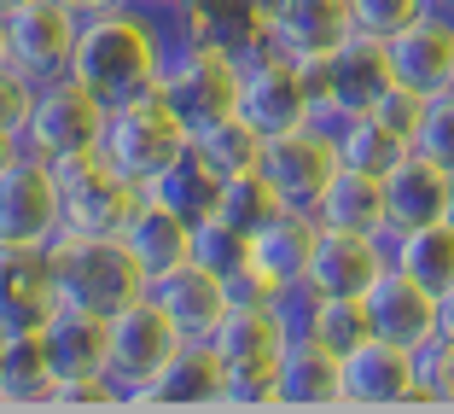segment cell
<instances>
[{"label": "cell", "instance_id": "7dc6e473", "mask_svg": "<svg viewBox=\"0 0 454 414\" xmlns=\"http://www.w3.org/2000/svg\"><path fill=\"white\" fill-rule=\"evenodd\" d=\"M251 6H256V12H262V18H268V12H274V6H280V0H251Z\"/></svg>", "mask_w": 454, "mask_h": 414}, {"label": "cell", "instance_id": "8d00e7d4", "mask_svg": "<svg viewBox=\"0 0 454 414\" xmlns=\"http://www.w3.org/2000/svg\"><path fill=\"white\" fill-rule=\"evenodd\" d=\"M414 147L426 158L449 163L454 170V88H437L426 94V111H419V129H414Z\"/></svg>", "mask_w": 454, "mask_h": 414}, {"label": "cell", "instance_id": "277c9868", "mask_svg": "<svg viewBox=\"0 0 454 414\" xmlns=\"http://www.w3.org/2000/svg\"><path fill=\"white\" fill-rule=\"evenodd\" d=\"M187 147H192V129L175 117V106L158 88H152V94H134V100H117V106L106 111L99 158H106L122 181H134L140 193H146Z\"/></svg>", "mask_w": 454, "mask_h": 414}, {"label": "cell", "instance_id": "2e32d148", "mask_svg": "<svg viewBox=\"0 0 454 414\" xmlns=\"http://www.w3.org/2000/svg\"><path fill=\"white\" fill-rule=\"evenodd\" d=\"M390 53V76L414 94H437V88H454V12L431 6L419 12L408 29L385 36Z\"/></svg>", "mask_w": 454, "mask_h": 414}, {"label": "cell", "instance_id": "30bf717a", "mask_svg": "<svg viewBox=\"0 0 454 414\" xmlns=\"http://www.w3.org/2000/svg\"><path fill=\"white\" fill-rule=\"evenodd\" d=\"M181 345H187V338H181V327L163 315V304L152 292H140L129 309L111 315V379H117V386L129 391V402H134Z\"/></svg>", "mask_w": 454, "mask_h": 414}, {"label": "cell", "instance_id": "f35d334b", "mask_svg": "<svg viewBox=\"0 0 454 414\" xmlns=\"http://www.w3.org/2000/svg\"><path fill=\"white\" fill-rule=\"evenodd\" d=\"M222 409H280V362L274 368H227Z\"/></svg>", "mask_w": 454, "mask_h": 414}, {"label": "cell", "instance_id": "3957f363", "mask_svg": "<svg viewBox=\"0 0 454 414\" xmlns=\"http://www.w3.org/2000/svg\"><path fill=\"white\" fill-rule=\"evenodd\" d=\"M239 82H245L239 47H227L215 36H175L169 59H163L158 94L175 106V117L199 134V129H210V123L239 111Z\"/></svg>", "mask_w": 454, "mask_h": 414}, {"label": "cell", "instance_id": "d6986e66", "mask_svg": "<svg viewBox=\"0 0 454 414\" xmlns=\"http://www.w3.org/2000/svg\"><path fill=\"white\" fill-rule=\"evenodd\" d=\"M367 321H373V333L390 338V345L426 350L437 338V292L419 286L414 275H402V268H385L367 286Z\"/></svg>", "mask_w": 454, "mask_h": 414}, {"label": "cell", "instance_id": "9a60e30c", "mask_svg": "<svg viewBox=\"0 0 454 414\" xmlns=\"http://www.w3.org/2000/svg\"><path fill=\"white\" fill-rule=\"evenodd\" d=\"M344 409H419L414 350L390 338H361L344 356Z\"/></svg>", "mask_w": 454, "mask_h": 414}, {"label": "cell", "instance_id": "cb8c5ba5", "mask_svg": "<svg viewBox=\"0 0 454 414\" xmlns=\"http://www.w3.org/2000/svg\"><path fill=\"white\" fill-rule=\"evenodd\" d=\"M152 298L163 304V315L181 327V338H192V345H204V338L215 333V321L227 315V281L222 275H210L204 263H181L169 268L163 281H152Z\"/></svg>", "mask_w": 454, "mask_h": 414}, {"label": "cell", "instance_id": "ac0fdd59", "mask_svg": "<svg viewBox=\"0 0 454 414\" xmlns=\"http://www.w3.org/2000/svg\"><path fill=\"white\" fill-rule=\"evenodd\" d=\"M59 309V286H53V263L47 245H12L0 240V333H29Z\"/></svg>", "mask_w": 454, "mask_h": 414}, {"label": "cell", "instance_id": "1f68e13d", "mask_svg": "<svg viewBox=\"0 0 454 414\" xmlns=\"http://www.w3.org/2000/svg\"><path fill=\"white\" fill-rule=\"evenodd\" d=\"M326 123H333V140H338V163H356V170L385 175L390 163L408 152L373 111H349V117H326Z\"/></svg>", "mask_w": 454, "mask_h": 414}, {"label": "cell", "instance_id": "f1b7e54d", "mask_svg": "<svg viewBox=\"0 0 454 414\" xmlns=\"http://www.w3.org/2000/svg\"><path fill=\"white\" fill-rule=\"evenodd\" d=\"M385 245H390V268L414 275L437 298L454 286V222L449 216L442 222H419V227H396V234H385Z\"/></svg>", "mask_w": 454, "mask_h": 414}, {"label": "cell", "instance_id": "f6af8a7d", "mask_svg": "<svg viewBox=\"0 0 454 414\" xmlns=\"http://www.w3.org/2000/svg\"><path fill=\"white\" fill-rule=\"evenodd\" d=\"M82 18H94V12H111V6H129V0H70Z\"/></svg>", "mask_w": 454, "mask_h": 414}, {"label": "cell", "instance_id": "9c48e42d", "mask_svg": "<svg viewBox=\"0 0 454 414\" xmlns=\"http://www.w3.org/2000/svg\"><path fill=\"white\" fill-rule=\"evenodd\" d=\"M256 170L268 175V187L280 193V204L292 211H315L338 170V140H333V123H303V129H286V134H268L262 163Z\"/></svg>", "mask_w": 454, "mask_h": 414}, {"label": "cell", "instance_id": "e575fe53", "mask_svg": "<svg viewBox=\"0 0 454 414\" xmlns=\"http://www.w3.org/2000/svg\"><path fill=\"white\" fill-rule=\"evenodd\" d=\"M192 263H204L210 275H239L245 263H251V234L233 222H222V216H204V222H192Z\"/></svg>", "mask_w": 454, "mask_h": 414}, {"label": "cell", "instance_id": "60d3db41", "mask_svg": "<svg viewBox=\"0 0 454 414\" xmlns=\"http://www.w3.org/2000/svg\"><path fill=\"white\" fill-rule=\"evenodd\" d=\"M367 111H373V117L385 123L390 134H396L402 147H414V129H419V111H426V94H414V88H402V82H390V88H385V94H379Z\"/></svg>", "mask_w": 454, "mask_h": 414}, {"label": "cell", "instance_id": "83f0119b", "mask_svg": "<svg viewBox=\"0 0 454 414\" xmlns=\"http://www.w3.org/2000/svg\"><path fill=\"white\" fill-rule=\"evenodd\" d=\"M59 368L41 345V327L6 338V362H0V409H53Z\"/></svg>", "mask_w": 454, "mask_h": 414}, {"label": "cell", "instance_id": "e0dca14e", "mask_svg": "<svg viewBox=\"0 0 454 414\" xmlns=\"http://www.w3.org/2000/svg\"><path fill=\"white\" fill-rule=\"evenodd\" d=\"M349 36H356L349 0H280L268 12V47H280L297 65H321Z\"/></svg>", "mask_w": 454, "mask_h": 414}, {"label": "cell", "instance_id": "7bdbcfd3", "mask_svg": "<svg viewBox=\"0 0 454 414\" xmlns=\"http://www.w3.org/2000/svg\"><path fill=\"white\" fill-rule=\"evenodd\" d=\"M24 152H29V147H24V134H18V129H0V170H12Z\"/></svg>", "mask_w": 454, "mask_h": 414}, {"label": "cell", "instance_id": "836d02e7", "mask_svg": "<svg viewBox=\"0 0 454 414\" xmlns=\"http://www.w3.org/2000/svg\"><path fill=\"white\" fill-rule=\"evenodd\" d=\"M280 211H286V204H280V193L268 187V175L262 170H245V175H222V199H215L210 216H222V222L256 234V227L274 222Z\"/></svg>", "mask_w": 454, "mask_h": 414}, {"label": "cell", "instance_id": "5b68a950", "mask_svg": "<svg viewBox=\"0 0 454 414\" xmlns=\"http://www.w3.org/2000/svg\"><path fill=\"white\" fill-rule=\"evenodd\" d=\"M106 100L94 88H82L76 76H47L35 82V100H29L24 117V147L47 163L82 158V152H99V134H106Z\"/></svg>", "mask_w": 454, "mask_h": 414}, {"label": "cell", "instance_id": "484cf974", "mask_svg": "<svg viewBox=\"0 0 454 414\" xmlns=\"http://www.w3.org/2000/svg\"><path fill=\"white\" fill-rule=\"evenodd\" d=\"M280 409H344V356L297 333L280 356Z\"/></svg>", "mask_w": 454, "mask_h": 414}, {"label": "cell", "instance_id": "f907efd6", "mask_svg": "<svg viewBox=\"0 0 454 414\" xmlns=\"http://www.w3.org/2000/svg\"><path fill=\"white\" fill-rule=\"evenodd\" d=\"M0 362H6V333H0Z\"/></svg>", "mask_w": 454, "mask_h": 414}, {"label": "cell", "instance_id": "8992f818", "mask_svg": "<svg viewBox=\"0 0 454 414\" xmlns=\"http://www.w3.org/2000/svg\"><path fill=\"white\" fill-rule=\"evenodd\" d=\"M76 36H82V12L70 0H18L12 12H0V59L24 70L29 82L65 76Z\"/></svg>", "mask_w": 454, "mask_h": 414}, {"label": "cell", "instance_id": "bcb514c9", "mask_svg": "<svg viewBox=\"0 0 454 414\" xmlns=\"http://www.w3.org/2000/svg\"><path fill=\"white\" fill-rule=\"evenodd\" d=\"M140 6H152V12H163V18H175V12H181V6H187V0H140Z\"/></svg>", "mask_w": 454, "mask_h": 414}, {"label": "cell", "instance_id": "7c38bea8", "mask_svg": "<svg viewBox=\"0 0 454 414\" xmlns=\"http://www.w3.org/2000/svg\"><path fill=\"white\" fill-rule=\"evenodd\" d=\"M65 227L59 211V170L35 152L0 170V240L12 245H53V234Z\"/></svg>", "mask_w": 454, "mask_h": 414}, {"label": "cell", "instance_id": "681fc988", "mask_svg": "<svg viewBox=\"0 0 454 414\" xmlns=\"http://www.w3.org/2000/svg\"><path fill=\"white\" fill-rule=\"evenodd\" d=\"M12 6H18V0H0V12H12Z\"/></svg>", "mask_w": 454, "mask_h": 414}, {"label": "cell", "instance_id": "d6a6232c", "mask_svg": "<svg viewBox=\"0 0 454 414\" xmlns=\"http://www.w3.org/2000/svg\"><path fill=\"white\" fill-rule=\"evenodd\" d=\"M192 147L215 163V175H245V170H256V163H262L268 134L256 129L245 111H233V117H222V123H210V129L192 134Z\"/></svg>", "mask_w": 454, "mask_h": 414}, {"label": "cell", "instance_id": "d4e9b609", "mask_svg": "<svg viewBox=\"0 0 454 414\" xmlns=\"http://www.w3.org/2000/svg\"><path fill=\"white\" fill-rule=\"evenodd\" d=\"M41 345L53 356L59 379L70 374H111V321L94 309H70L59 304L53 315L41 321Z\"/></svg>", "mask_w": 454, "mask_h": 414}, {"label": "cell", "instance_id": "ab89813d", "mask_svg": "<svg viewBox=\"0 0 454 414\" xmlns=\"http://www.w3.org/2000/svg\"><path fill=\"white\" fill-rule=\"evenodd\" d=\"M349 12H356V29L361 36H396L408 29L419 12H431V0H349Z\"/></svg>", "mask_w": 454, "mask_h": 414}, {"label": "cell", "instance_id": "74e56055", "mask_svg": "<svg viewBox=\"0 0 454 414\" xmlns=\"http://www.w3.org/2000/svg\"><path fill=\"white\" fill-rule=\"evenodd\" d=\"M53 409H129V391L111 374H70L53 386Z\"/></svg>", "mask_w": 454, "mask_h": 414}, {"label": "cell", "instance_id": "4316f807", "mask_svg": "<svg viewBox=\"0 0 454 414\" xmlns=\"http://www.w3.org/2000/svg\"><path fill=\"white\" fill-rule=\"evenodd\" d=\"M315 222H326V227H356V234H390L385 175L356 170V163H338L333 181H326V193H321V204H315Z\"/></svg>", "mask_w": 454, "mask_h": 414}, {"label": "cell", "instance_id": "52a82bcc", "mask_svg": "<svg viewBox=\"0 0 454 414\" xmlns=\"http://www.w3.org/2000/svg\"><path fill=\"white\" fill-rule=\"evenodd\" d=\"M239 111L262 134H286V129H303V123H321L309 65H297V59H286L280 47H268V41H262L256 53H245Z\"/></svg>", "mask_w": 454, "mask_h": 414}, {"label": "cell", "instance_id": "603a6c76", "mask_svg": "<svg viewBox=\"0 0 454 414\" xmlns=\"http://www.w3.org/2000/svg\"><path fill=\"white\" fill-rule=\"evenodd\" d=\"M117 234H122V245H129L134 268L146 275V286L163 281L169 268H181L192 257V222L181 211H169V204H158L152 193H140L134 216L117 227Z\"/></svg>", "mask_w": 454, "mask_h": 414}, {"label": "cell", "instance_id": "c3c4849f", "mask_svg": "<svg viewBox=\"0 0 454 414\" xmlns=\"http://www.w3.org/2000/svg\"><path fill=\"white\" fill-rule=\"evenodd\" d=\"M431 6H442V12H454V0H431Z\"/></svg>", "mask_w": 454, "mask_h": 414}, {"label": "cell", "instance_id": "d590c367", "mask_svg": "<svg viewBox=\"0 0 454 414\" xmlns=\"http://www.w3.org/2000/svg\"><path fill=\"white\" fill-rule=\"evenodd\" d=\"M414 386L419 409H454V338H431L426 350H414Z\"/></svg>", "mask_w": 454, "mask_h": 414}, {"label": "cell", "instance_id": "b9f144b4", "mask_svg": "<svg viewBox=\"0 0 454 414\" xmlns=\"http://www.w3.org/2000/svg\"><path fill=\"white\" fill-rule=\"evenodd\" d=\"M29 100H35V82H29L24 70H12L6 59H0V129H18V134H24Z\"/></svg>", "mask_w": 454, "mask_h": 414}, {"label": "cell", "instance_id": "4fadbf2b", "mask_svg": "<svg viewBox=\"0 0 454 414\" xmlns=\"http://www.w3.org/2000/svg\"><path fill=\"white\" fill-rule=\"evenodd\" d=\"M390 268L385 234H356V227H326L315 234V251L303 268V292L326 298H367V286Z\"/></svg>", "mask_w": 454, "mask_h": 414}, {"label": "cell", "instance_id": "6da1fadb", "mask_svg": "<svg viewBox=\"0 0 454 414\" xmlns=\"http://www.w3.org/2000/svg\"><path fill=\"white\" fill-rule=\"evenodd\" d=\"M169 18L129 0V6H111V12L82 18L76 53H70V76L82 88H94L106 106L134 94H152L163 82V59H169Z\"/></svg>", "mask_w": 454, "mask_h": 414}, {"label": "cell", "instance_id": "5bb4252c", "mask_svg": "<svg viewBox=\"0 0 454 414\" xmlns=\"http://www.w3.org/2000/svg\"><path fill=\"white\" fill-rule=\"evenodd\" d=\"M292 338L297 309L292 298H274V304H227V315L215 321V333L204 345L222 356V368H274Z\"/></svg>", "mask_w": 454, "mask_h": 414}, {"label": "cell", "instance_id": "4dcf8cb0", "mask_svg": "<svg viewBox=\"0 0 454 414\" xmlns=\"http://www.w3.org/2000/svg\"><path fill=\"white\" fill-rule=\"evenodd\" d=\"M146 193H152L158 204H169V211H181L187 222H204V216L215 211V199H222V175H215V163L204 158L199 147H187Z\"/></svg>", "mask_w": 454, "mask_h": 414}, {"label": "cell", "instance_id": "7402d4cb", "mask_svg": "<svg viewBox=\"0 0 454 414\" xmlns=\"http://www.w3.org/2000/svg\"><path fill=\"white\" fill-rule=\"evenodd\" d=\"M315 234H321V222H315V211H292L286 204L274 222H262L251 234V268L262 275L268 286L280 298H297L303 292V268H309V251H315Z\"/></svg>", "mask_w": 454, "mask_h": 414}, {"label": "cell", "instance_id": "7a4b0ae2", "mask_svg": "<svg viewBox=\"0 0 454 414\" xmlns=\"http://www.w3.org/2000/svg\"><path fill=\"white\" fill-rule=\"evenodd\" d=\"M47 263H53L59 304L94 309V315H106V321L117 315V309H129L140 292H152L146 275L134 268L122 234H53Z\"/></svg>", "mask_w": 454, "mask_h": 414}, {"label": "cell", "instance_id": "44dd1931", "mask_svg": "<svg viewBox=\"0 0 454 414\" xmlns=\"http://www.w3.org/2000/svg\"><path fill=\"white\" fill-rule=\"evenodd\" d=\"M454 199V170L437 158H426L419 147H408L396 163L385 170V204H390V234L396 227H419V222H442Z\"/></svg>", "mask_w": 454, "mask_h": 414}, {"label": "cell", "instance_id": "f546056e", "mask_svg": "<svg viewBox=\"0 0 454 414\" xmlns=\"http://www.w3.org/2000/svg\"><path fill=\"white\" fill-rule=\"evenodd\" d=\"M297 333L315 338L333 356H349L361 338H373V321H367V298H326V292H297Z\"/></svg>", "mask_w": 454, "mask_h": 414}, {"label": "cell", "instance_id": "ba28073f", "mask_svg": "<svg viewBox=\"0 0 454 414\" xmlns=\"http://www.w3.org/2000/svg\"><path fill=\"white\" fill-rule=\"evenodd\" d=\"M53 170H59V211H65L59 234H117L134 216V204H140V187L122 181L99 152L65 158Z\"/></svg>", "mask_w": 454, "mask_h": 414}, {"label": "cell", "instance_id": "816d5d0a", "mask_svg": "<svg viewBox=\"0 0 454 414\" xmlns=\"http://www.w3.org/2000/svg\"><path fill=\"white\" fill-rule=\"evenodd\" d=\"M449 222H454V199H449Z\"/></svg>", "mask_w": 454, "mask_h": 414}, {"label": "cell", "instance_id": "8fae6325", "mask_svg": "<svg viewBox=\"0 0 454 414\" xmlns=\"http://www.w3.org/2000/svg\"><path fill=\"white\" fill-rule=\"evenodd\" d=\"M309 82H315V106L321 117H349V111H367L390 82V53L379 36H349L338 53H326L321 65H309Z\"/></svg>", "mask_w": 454, "mask_h": 414}, {"label": "cell", "instance_id": "ee69618b", "mask_svg": "<svg viewBox=\"0 0 454 414\" xmlns=\"http://www.w3.org/2000/svg\"><path fill=\"white\" fill-rule=\"evenodd\" d=\"M437 333H442V338H454V286L437 298Z\"/></svg>", "mask_w": 454, "mask_h": 414}, {"label": "cell", "instance_id": "ffe728a7", "mask_svg": "<svg viewBox=\"0 0 454 414\" xmlns=\"http://www.w3.org/2000/svg\"><path fill=\"white\" fill-rule=\"evenodd\" d=\"M222 397H227L222 356H215L210 345H192V338H187L129 409H222Z\"/></svg>", "mask_w": 454, "mask_h": 414}]
</instances>
